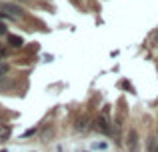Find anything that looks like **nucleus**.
Instances as JSON below:
<instances>
[{
  "instance_id": "nucleus-2",
  "label": "nucleus",
  "mask_w": 158,
  "mask_h": 152,
  "mask_svg": "<svg viewBox=\"0 0 158 152\" xmlns=\"http://www.w3.org/2000/svg\"><path fill=\"white\" fill-rule=\"evenodd\" d=\"M126 146L130 152H136V148H138V132H136L134 128L128 130V136H126Z\"/></svg>"
},
{
  "instance_id": "nucleus-12",
  "label": "nucleus",
  "mask_w": 158,
  "mask_h": 152,
  "mask_svg": "<svg viewBox=\"0 0 158 152\" xmlns=\"http://www.w3.org/2000/svg\"><path fill=\"white\" fill-rule=\"evenodd\" d=\"M156 142H158V134H156Z\"/></svg>"
},
{
  "instance_id": "nucleus-8",
  "label": "nucleus",
  "mask_w": 158,
  "mask_h": 152,
  "mask_svg": "<svg viewBox=\"0 0 158 152\" xmlns=\"http://www.w3.org/2000/svg\"><path fill=\"white\" fill-rule=\"evenodd\" d=\"M0 18H2V20H12V16H8L6 12H0Z\"/></svg>"
},
{
  "instance_id": "nucleus-10",
  "label": "nucleus",
  "mask_w": 158,
  "mask_h": 152,
  "mask_svg": "<svg viewBox=\"0 0 158 152\" xmlns=\"http://www.w3.org/2000/svg\"><path fill=\"white\" fill-rule=\"evenodd\" d=\"M0 34H6V26H4L2 22H0Z\"/></svg>"
},
{
  "instance_id": "nucleus-11",
  "label": "nucleus",
  "mask_w": 158,
  "mask_h": 152,
  "mask_svg": "<svg viewBox=\"0 0 158 152\" xmlns=\"http://www.w3.org/2000/svg\"><path fill=\"white\" fill-rule=\"evenodd\" d=\"M2 84H6V76L0 74V86H2Z\"/></svg>"
},
{
  "instance_id": "nucleus-6",
  "label": "nucleus",
  "mask_w": 158,
  "mask_h": 152,
  "mask_svg": "<svg viewBox=\"0 0 158 152\" xmlns=\"http://www.w3.org/2000/svg\"><path fill=\"white\" fill-rule=\"evenodd\" d=\"M76 128L78 130H86V128H88V118H80V120H78V124H76Z\"/></svg>"
},
{
  "instance_id": "nucleus-9",
  "label": "nucleus",
  "mask_w": 158,
  "mask_h": 152,
  "mask_svg": "<svg viewBox=\"0 0 158 152\" xmlns=\"http://www.w3.org/2000/svg\"><path fill=\"white\" fill-rule=\"evenodd\" d=\"M34 132H36V128H30V130H26V132H24V136H32Z\"/></svg>"
},
{
  "instance_id": "nucleus-1",
  "label": "nucleus",
  "mask_w": 158,
  "mask_h": 152,
  "mask_svg": "<svg viewBox=\"0 0 158 152\" xmlns=\"http://www.w3.org/2000/svg\"><path fill=\"white\" fill-rule=\"evenodd\" d=\"M0 10H4L8 16H12V18H14V16H20L24 12L20 6H16V4H12V2H2L0 4Z\"/></svg>"
},
{
  "instance_id": "nucleus-5",
  "label": "nucleus",
  "mask_w": 158,
  "mask_h": 152,
  "mask_svg": "<svg viewBox=\"0 0 158 152\" xmlns=\"http://www.w3.org/2000/svg\"><path fill=\"white\" fill-rule=\"evenodd\" d=\"M148 152H158V142H156L154 136L148 138Z\"/></svg>"
},
{
  "instance_id": "nucleus-7",
  "label": "nucleus",
  "mask_w": 158,
  "mask_h": 152,
  "mask_svg": "<svg viewBox=\"0 0 158 152\" xmlns=\"http://www.w3.org/2000/svg\"><path fill=\"white\" fill-rule=\"evenodd\" d=\"M8 54V48L4 46V44H0V58H2V56H6Z\"/></svg>"
},
{
  "instance_id": "nucleus-3",
  "label": "nucleus",
  "mask_w": 158,
  "mask_h": 152,
  "mask_svg": "<svg viewBox=\"0 0 158 152\" xmlns=\"http://www.w3.org/2000/svg\"><path fill=\"white\" fill-rule=\"evenodd\" d=\"M94 128H96V130H100L102 134H110V132H112L110 124H108V120H106L104 116H98L96 120H94Z\"/></svg>"
},
{
  "instance_id": "nucleus-4",
  "label": "nucleus",
  "mask_w": 158,
  "mask_h": 152,
  "mask_svg": "<svg viewBox=\"0 0 158 152\" xmlns=\"http://www.w3.org/2000/svg\"><path fill=\"white\" fill-rule=\"evenodd\" d=\"M8 44L14 48H22L24 46V38L22 36H16V34H8Z\"/></svg>"
},
{
  "instance_id": "nucleus-13",
  "label": "nucleus",
  "mask_w": 158,
  "mask_h": 152,
  "mask_svg": "<svg viewBox=\"0 0 158 152\" xmlns=\"http://www.w3.org/2000/svg\"><path fill=\"white\" fill-rule=\"evenodd\" d=\"M0 62H2V60H0Z\"/></svg>"
}]
</instances>
